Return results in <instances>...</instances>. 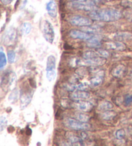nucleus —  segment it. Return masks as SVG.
Instances as JSON below:
<instances>
[{"label":"nucleus","mask_w":132,"mask_h":146,"mask_svg":"<svg viewBox=\"0 0 132 146\" xmlns=\"http://www.w3.org/2000/svg\"><path fill=\"white\" fill-rule=\"evenodd\" d=\"M91 19L103 22H113L120 19L123 14L120 11L112 9H95L88 14Z\"/></svg>","instance_id":"obj_1"},{"label":"nucleus","mask_w":132,"mask_h":146,"mask_svg":"<svg viewBox=\"0 0 132 146\" xmlns=\"http://www.w3.org/2000/svg\"><path fill=\"white\" fill-rule=\"evenodd\" d=\"M17 76L14 72H9L6 73L1 78V86L5 91H12L14 90L16 86Z\"/></svg>","instance_id":"obj_2"},{"label":"nucleus","mask_w":132,"mask_h":146,"mask_svg":"<svg viewBox=\"0 0 132 146\" xmlns=\"http://www.w3.org/2000/svg\"><path fill=\"white\" fill-rule=\"evenodd\" d=\"M41 31L45 39L49 43L52 44L55 38V32L51 23L47 19L43 20L41 23Z\"/></svg>","instance_id":"obj_3"},{"label":"nucleus","mask_w":132,"mask_h":146,"mask_svg":"<svg viewBox=\"0 0 132 146\" xmlns=\"http://www.w3.org/2000/svg\"><path fill=\"white\" fill-rule=\"evenodd\" d=\"M56 58L53 55L47 57L46 67V77L49 82H52L56 77Z\"/></svg>","instance_id":"obj_4"},{"label":"nucleus","mask_w":132,"mask_h":146,"mask_svg":"<svg viewBox=\"0 0 132 146\" xmlns=\"http://www.w3.org/2000/svg\"><path fill=\"white\" fill-rule=\"evenodd\" d=\"M65 126L70 129L75 131H85L89 130L91 128V125L86 122H81L77 119H67L64 122Z\"/></svg>","instance_id":"obj_5"},{"label":"nucleus","mask_w":132,"mask_h":146,"mask_svg":"<svg viewBox=\"0 0 132 146\" xmlns=\"http://www.w3.org/2000/svg\"><path fill=\"white\" fill-rule=\"evenodd\" d=\"M68 7L73 10L84 11H93L96 9V7L93 2H76L72 1L68 3Z\"/></svg>","instance_id":"obj_6"},{"label":"nucleus","mask_w":132,"mask_h":146,"mask_svg":"<svg viewBox=\"0 0 132 146\" xmlns=\"http://www.w3.org/2000/svg\"><path fill=\"white\" fill-rule=\"evenodd\" d=\"M92 20L89 17L80 16V15H75L69 19L70 23L75 27H88L92 25Z\"/></svg>","instance_id":"obj_7"},{"label":"nucleus","mask_w":132,"mask_h":146,"mask_svg":"<svg viewBox=\"0 0 132 146\" xmlns=\"http://www.w3.org/2000/svg\"><path fill=\"white\" fill-rule=\"evenodd\" d=\"M16 39V31L13 27L6 30L3 36V42L6 46H11L14 43Z\"/></svg>","instance_id":"obj_8"},{"label":"nucleus","mask_w":132,"mask_h":146,"mask_svg":"<svg viewBox=\"0 0 132 146\" xmlns=\"http://www.w3.org/2000/svg\"><path fill=\"white\" fill-rule=\"evenodd\" d=\"M70 36L72 39H81L88 41V39L92 38L93 35L87 33L83 31H79V30H72L69 33Z\"/></svg>","instance_id":"obj_9"},{"label":"nucleus","mask_w":132,"mask_h":146,"mask_svg":"<svg viewBox=\"0 0 132 146\" xmlns=\"http://www.w3.org/2000/svg\"><path fill=\"white\" fill-rule=\"evenodd\" d=\"M106 62V60L105 57L99 56L92 59H85L83 61H80V64L85 65H93V66H103Z\"/></svg>","instance_id":"obj_10"},{"label":"nucleus","mask_w":132,"mask_h":146,"mask_svg":"<svg viewBox=\"0 0 132 146\" xmlns=\"http://www.w3.org/2000/svg\"><path fill=\"white\" fill-rule=\"evenodd\" d=\"M73 106L77 110L83 112L90 111L93 106L92 103L90 102L83 101V100H79L77 102H75Z\"/></svg>","instance_id":"obj_11"},{"label":"nucleus","mask_w":132,"mask_h":146,"mask_svg":"<svg viewBox=\"0 0 132 146\" xmlns=\"http://www.w3.org/2000/svg\"><path fill=\"white\" fill-rule=\"evenodd\" d=\"M106 48L109 50H115V51H123L126 48V45L121 41H111L106 42L105 43Z\"/></svg>","instance_id":"obj_12"},{"label":"nucleus","mask_w":132,"mask_h":146,"mask_svg":"<svg viewBox=\"0 0 132 146\" xmlns=\"http://www.w3.org/2000/svg\"><path fill=\"white\" fill-rule=\"evenodd\" d=\"M46 9L49 14V16L52 17H56L57 16V5L54 0H50L48 2L46 5Z\"/></svg>","instance_id":"obj_13"},{"label":"nucleus","mask_w":132,"mask_h":146,"mask_svg":"<svg viewBox=\"0 0 132 146\" xmlns=\"http://www.w3.org/2000/svg\"><path fill=\"white\" fill-rule=\"evenodd\" d=\"M32 94L29 93H24L20 96V108L21 110H24L26 108L32 100Z\"/></svg>","instance_id":"obj_14"},{"label":"nucleus","mask_w":132,"mask_h":146,"mask_svg":"<svg viewBox=\"0 0 132 146\" xmlns=\"http://www.w3.org/2000/svg\"><path fill=\"white\" fill-rule=\"evenodd\" d=\"M90 94L89 93L84 92L83 90H80V92H74L71 94L70 97L73 100L79 101V100H85L89 99Z\"/></svg>","instance_id":"obj_15"},{"label":"nucleus","mask_w":132,"mask_h":146,"mask_svg":"<svg viewBox=\"0 0 132 146\" xmlns=\"http://www.w3.org/2000/svg\"><path fill=\"white\" fill-rule=\"evenodd\" d=\"M126 71L127 69L124 65L119 64L113 69L111 74L114 77L122 78L126 75Z\"/></svg>","instance_id":"obj_16"},{"label":"nucleus","mask_w":132,"mask_h":146,"mask_svg":"<svg viewBox=\"0 0 132 146\" xmlns=\"http://www.w3.org/2000/svg\"><path fill=\"white\" fill-rule=\"evenodd\" d=\"M113 39L117 41H126V40L130 39L132 38V34L129 32H117L113 35Z\"/></svg>","instance_id":"obj_17"},{"label":"nucleus","mask_w":132,"mask_h":146,"mask_svg":"<svg viewBox=\"0 0 132 146\" xmlns=\"http://www.w3.org/2000/svg\"><path fill=\"white\" fill-rule=\"evenodd\" d=\"M67 137L72 145H83V139L81 137H79L72 133L67 135Z\"/></svg>","instance_id":"obj_18"},{"label":"nucleus","mask_w":132,"mask_h":146,"mask_svg":"<svg viewBox=\"0 0 132 146\" xmlns=\"http://www.w3.org/2000/svg\"><path fill=\"white\" fill-rule=\"evenodd\" d=\"M86 41H87V46L91 48H98L101 46V39L95 35H93L92 38Z\"/></svg>","instance_id":"obj_19"},{"label":"nucleus","mask_w":132,"mask_h":146,"mask_svg":"<svg viewBox=\"0 0 132 146\" xmlns=\"http://www.w3.org/2000/svg\"><path fill=\"white\" fill-rule=\"evenodd\" d=\"M103 82V75H98L97 76L93 77L92 79L90 80L89 85L91 87H97L100 86Z\"/></svg>","instance_id":"obj_20"},{"label":"nucleus","mask_w":132,"mask_h":146,"mask_svg":"<svg viewBox=\"0 0 132 146\" xmlns=\"http://www.w3.org/2000/svg\"><path fill=\"white\" fill-rule=\"evenodd\" d=\"M117 116V113L114 111L111 110H107L103 111L101 113V117L103 120H111L115 119Z\"/></svg>","instance_id":"obj_21"},{"label":"nucleus","mask_w":132,"mask_h":146,"mask_svg":"<svg viewBox=\"0 0 132 146\" xmlns=\"http://www.w3.org/2000/svg\"><path fill=\"white\" fill-rule=\"evenodd\" d=\"M113 104L110 101H103L99 103L97 109L99 111H105L107 110H111L113 109Z\"/></svg>","instance_id":"obj_22"},{"label":"nucleus","mask_w":132,"mask_h":146,"mask_svg":"<svg viewBox=\"0 0 132 146\" xmlns=\"http://www.w3.org/2000/svg\"><path fill=\"white\" fill-rule=\"evenodd\" d=\"M75 119L78 120L81 122H88L90 120V116L88 114H86L85 112H78L75 114Z\"/></svg>","instance_id":"obj_23"},{"label":"nucleus","mask_w":132,"mask_h":146,"mask_svg":"<svg viewBox=\"0 0 132 146\" xmlns=\"http://www.w3.org/2000/svg\"><path fill=\"white\" fill-rule=\"evenodd\" d=\"M21 30L22 34L25 36L29 34L32 30V25L29 22H25L21 25Z\"/></svg>","instance_id":"obj_24"},{"label":"nucleus","mask_w":132,"mask_h":146,"mask_svg":"<svg viewBox=\"0 0 132 146\" xmlns=\"http://www.w3.org/2000/svg\"><path fill=\"white\" fill-rule=\"evenodd\" d=\"M7 60L5 54L3 51V48H1V51H0V70H3L5 67L6 66L7 63Z\"/></svg>","instance_id":"obj_25"},{"label":"nucleus","mask_w":132,"mask_h":146,"mask_svg":"<svg viewBox=\"0 0 132 146\" xmlns=\"http://www.w3.org/2000/svg\"><path fill=\"white\" fill-rule=\"evenodd\" d=\"M82 31H85L87 33H89L91 34H93L99 31V29L98 27H95V26H93V25H90V26H88V27H83Z\"/></svg>","instance_id":"obj_26"},{"label":"nucleus","mask_w":132,"mask_h":146,"mask_svg":"<svg viewBox=\"0 0 132 146\" xmlns=\"http://www.w3.org/2000/svg\"><path fill=\"white\" fill-rule=\"evenodd\" d=\"M19 98V92L17 90H13L11 92V94L9 95V100L12 103H14V102L17 101V100Z\"/></svg>","instance_id":"obj_27"},{"label":"nucleus","mask_w":132,"mask_h":146,"mask_svg":"<svg viewBox=\"0 0 132 146\" xmlns=\"http://www.w3.org/2000/svg\"><path fill=\"white\" fill-rule=\"evenodd\" d=\"M99 56H100L99 54L97 52L94 51L86 52L85 53H84L83 55V57L84 58V59H89Z\"/></svg>","instance_id":"obj_28"},{"label":"nucleus","mask_w":132,"mask_h":146,"mask_svg":"<svg viewBox=\"0 0 132 146\" xmlns=\"http://www.w3.org/2000/svg\"><path fill=\"white\" fill-rule=\"evenodd\" d=\"M8 124V120L7 119L6 116L1 115L0 117V131H3L5 128Z\"/></svg>","instance_id":"obj_29"},{"label":"nucleus","mask_w":132,"mask_h":146,"mask_svg":"<svg viewBox=\"0 0 132 146\" xmlns=\"http://www.w3.org/2000/svg\"><path fill=\"white\" fill-rule=\"evenodd\" d=\"M7 57H8V62L10 64L14 63L16 59V53L12 50H10L7 52Z\"/></svg>","instance_id":"obj_30"},{"label":"nucleus","mask_w":132,"mask_h":146,"mask_svg":"<svg viewBox=\"0 0 132 146\" xmlns=\"http://www.w3.org/2000/svg\"><path fill=\"white\" fill-rule=\"evenodd\" d=\"M126 135L125 131L123 129H119L115 133V137L118 140H122L123 139Z\"/></svg>","instance_id":"obj_31"},{"label":"nucleus","mask_w":132,"mask_h":146,"mask_svg":"<svg viewBox=\"0 0 132 146\" xmlns=\"http://www.w3.org/2000/svg\"><path fill=\"white\" fill-rule=\"evenodd\" d=\"M123 15L127 20L132 23V9L126 10V11H124Z\"/></svg>","instance_id":"obj_32"},{"label":"nucleus","mask_w":132,"mask_h":146,"mask_svg":"<svg viewBox=\"0 0 132 146\" xmlns=\"http://www.w3.org/2000/svg\"><path fill=\"white\" fill-rule=\"evenodd\" d=\"M97 52L99 54L101 57L106 58L110 56V53H109L107 50H103V49H98L97 50Z\"/></svg>","instance_id":"obj_33"},{"label":"nucleus","mask_w":132,"mask_h":146,"mask_svg":"<svg viewBox=\"0 0 132 146\" xmlns=\"http://www.w3.org/2000/svg\"><path fill=\"white\" fill-rule=\"evenodd\" d=\"M132 104V95H129L126 96L124 99V104L125 106H128Z\"/></svg>","instance_id":"obj_34"},{"label":"nucleus","mask_w":132,"mask_h":146,"mask_svg":"<svg viewBox=\"0 0 132 146\" xmlns=\"http://www.w3.org/2000/svg\"><path fill=\"white\" fill-rule=\"evenodd\" d=\"M14 0H1V2L5 5H8L11 4Z\"/></svg>","instance_id":"obj_35"},{"label":"nucleus","mask_w":132,"mask_h":146,"mask_svg":"<svg viewBox=\"0 0 132 146\" xmlns=\"http://www.w3.org/2000/svg\"><path fill=\"white\" fill-rule=\"evenodd\" d=\"M72 1H76V2H90V0H71Z\"/></svg>","instance_id":"obj_36"},{"label":"nucleus","mask_w":132,"mask_h":146,"mask_svg":"<svg viewBox=\"0 0 132 146\" xmlns=\"http://www.w3.org/2000/svg\"><path fill=\"white\" fill-rule=\"evenodd\" d=\"M94 2H96V3H100V2H103L104 1H105V0H92Z\"/></svg>","instance_id":"obj_37"},{"label":"nucleus","mask_w":132,"mask_h":146,"mask_svg":"<svg viewBox=\"0 0 132 146\" xmlns=\"http://www.w3.org/2000/svg\"><path fill=\"white\" fill-rule=\"evenodd\" d=\"M131 75L132 76V71H131Z\"/></svg>","instance_id":"obj_38"}]
</instances>
